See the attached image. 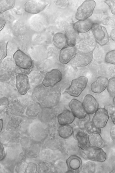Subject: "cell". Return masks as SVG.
<instances>
[{"label":"cell","mask_w":115,"mask_h":173,"mask_svg":"<svg viewBox=\"0 0 115 173\" xmlns=\"http://www.w3.org/2000/svg\"><path fill=\"white\" fill-rule=\"evenodd\" d=\"M85 129L89 134L91 133L100 134L101 133V129L96 127L92 121H90L85 124Z\"/></svg>","instance_id":"cb8c5ba5"},{"label":"cell","mask_w":115,"mask_h":173,"mask_svg":"<svg viewBox=\"0 0 115 173\" xmlns=\"http://www.w3.org/2000/svg\"><path fill=\"white\" fill-rule=\"evenodd\" d=\"M83 130L79 128L75 129L73 132L74 137L77 141L78 146L82 150L90 145L89 135Z\"/></svg>","instance_id":"5bb4252c"},{"label":"cell","mask_w":115,"mask_h":173,"mask_svg":"<svg viewBox=\"0 0 115 173\" xmlns=\"http://www.w3.org/2000/svg\"><path fill=\"white\" fill-rule=\"evenodd\" d=\"M80 172V170H68L66 172V173H79Z\"/></svg>","instance_id":"d590c367"},{"label":"cell","mask_w":115,"mask_h":173,"mask_svg":"<svg viewBox=\"0 0 115 173\" xmlns=\"http://www.w3.org/2000/svg\"><path fill=\"white\" fill-rule=\"evenodd\" d=\"M6 23V22L3 19H1V18L0 19V31L1 30V29L3 27L5 24Z\"/></svg>","instance_id":"e575fe53"},{"label":"cell","mask_w":115,"mask_h":173,"mask_svg":"<svg viewBox=\"0 0 115 173\" xmlns=\"http://www.w3.org/2000/svg\"><path fill=\"white\" fill-rule=\"evenodd\" d=\"M78 119L76 122L78 126L80 129L82 130H84L85 124L90 121L89 114H87L85 117L83 118Z\"/></svg>","instance_id":"83f0119b"},{"label":"cell","mask_w":115,"mask_h":173,"mask_svg":"<svg viewBox=\"0 0 115 173\" xmlns=\"http://www.w3.org/2000/svg\"><path fill=\"white\" fill-rule=\"evenodd\" d=\"M66 163L68 170H80L82 167L81 159L78 156L74 155H71L67 159Z\"/></svg>","instance_id":"ac0fdd59"},{"label":"cell","mask_w":115,"mask_h":173,"mask_svg":"<svg viewBox=\"0 0 115 173\" xmlns=\"http://www.w3.org/2000/svg\"><path fill=\"white\" fill-rule=\"evenodd\" d=\"M77 33L72 26H69L66 29L65 34L67 45L69 46H75L76 43L77 36Z\"/></svg>","instance_id":"d6986e66"},{"label":"cell","mask_w":115,"mask_h":173,"mask_svg":"<svg viewBox=\"0 0 115 173\" xmlns=\"http://www.w3.org/2000/svg\"><path fill=\"white\" fill-rule=\"evenodd\" d=\"M62 75L61 71L57 69H53L47 72L42 81L45 87H53L62 80Z\"/></svg>","instance_id":"52a82bcc"},{"label":"cell","mask_w":115,"mask_h":173,"mask_svg":"<svg viewBox=\"0 0 115 173\" xmlns=\"http://www.w3.org/2000/svg\"><path fill=\"white\" fill-rule=\"evenodd\" d=\"M112 100L113 103L115 106V96L113 97Z\"/></svg>","instance_id":"74e56055"},{"label":"cell","mask_w":115,"mask_h":173,"mask_svg":"<svg viewBox=\"0 0 115 173\" xmlns=\"http://www.w3.org/2000/svg\"><path fill=\"white\" fill-rule=\"evenodd\" d=\"M76 53L75 46H67L60 50L59 56V61L62 64H67L70 61Z\"/></svg>","instance_id":"4fadbf2b"},{"label":"cell","mask_w":115,"mask_h":173,"mask_svg":"<svg viewBox=\"0 0 115 173\" xmlns=\"http://www.w3.org/2000/svg\"><path fill=\"white\" fill-rule=\"evenodd\" d=\"M0 131H1V130L3 127V120L1 119H0Z\"/></svg>","instance_id":"8d00e7d4"},{"label":"cell","mask_w":115,"mask_h":173,"mask_svg":"<svg viewBox=\"0 0 115 173\" xmlns=\"http://www.w3.org/2000/svg\"><path fill=\"white\" fill-rule=\"evenodd\" d=\"M105 60L107 63L115 65V50H110L106 54Z\"/></svg>","instance_id":"4316f807"},{"label":"cell","mask_w":115,"mask_h":173,"mask_svg":"<svg viewBox=\"0 0 115 173\" xmlns=\"http://www.w3.org/2000/svg\"><path fill=\"white\" fill-rule=\"evenodd\" d=\"M75 117L71 111L66 109L57 115V119L59 124L63 125L72 123Z\"/></svg>","instance_id":"e0dca14e"},{"label":"cell","mask_w":115,"mask_h":173,"mask_svg":"<svg viewBox=\"0 0 115 173\" xmlns=\"http://www.w3.org/2000/svg\"><path fill=\"white\" fill-rule=\"evenodd\" d=\"M93 54L92 51L87 52H77L70 62V64L74 68L86 66L91 62Z\"/></svg>","instance_id":"8992f818"},{"label":"cell","mask_w":115,"mask_h":173,"mask_svg":"<svg viewBox=\"0 0 115 173\" xmlns=\"http://www.w3.org/2000/svg\"><path fill=\"white\" fill-rule=\"evenodd\" d=\"M108 79L103 76H99L91 85V91L94 93L99 94L106 88L108 83Z\"/></svg>","instance_id":"9a60e30c"},{"label":"cell","mask_w":115,"mask_h":173,"mask_svg":"<svg viewBox=\"0 0 115 173\" xmlns=\"http://www.w3.org/2000/svg\"><path fill=\"white\" fill-rule=\"evenodd\" d=\"M53 41L54 45L57 48L62 49L66 46L67 42L65 34L58 32L53 36Z\"/></svg>","instance_id":"44dd1931"},{"label":"cell","mask_w":115,"mask_h":173,"mask_svg":"<svg viewBox=\"0 0 115 173\" xmlns=\"http://www.w3.org/2000/svg\"><path fill=\"white\" fill-rule=\"evenodd\" d=\"M73 132V128L69 125H60L59 128V135L64 138H68L72 135Z\"/></svg>","instance_id":"7402d4cb"},{"label":"cell","mask_w":115,"mask_h":173,"mask_svg":"<svg viewBox=\"0 0 115 173\" xmlns=\"http://www.w3.org/2000/svg\"><path fill=\"white\" fill-rule=\"evenodd\" d=\"M110 136L111 139L115 140V125L112 126L110 130Z\"/></svg>","instance_id":"1f68e13d"},{"label":"cell","mask_w":115,"mask_h":173,"mask_svg":"<svg viewBox=\"0 0 115 173\" xmlns=\"http://www.w3.org/2000/svg\"><path fill=\"white\" fill-rule=\"evenodd\" d=\"M93 23L90 19L79 20L73 25L74 30L77 33H83L91 29Z\"/></svg>","instance_id":"2e32d148"},{"label":"cell","mask_w":115,"mask_h":173,"mask_svg":"<svg viewBox=\"0 0 115 173\" xmlns=\"http://www.w3.org/2000/svg\"><path fill=\"white\" fill-rule=\"evenodd\" d=\"M89 138L91 145L101 148H103L106 145L105 141L99 134H90L89 135Z\"/></svg>","instance_id":"ffe728a7"},{"label":"cell","mask_w":115,"mask_h":173,"mask_svg":"<svg viewBox=\"0 0 115 173\" xmlns=\"http://www.w3.org/2000/svg\"><path fill=\"white\" fill-rule=\"evenodd\" d=\"M82 104L87 113L93 114L99 108V104L94 97L90 94H87L84 97Z\"/></svg>","instance_id":"8fae6325"},{"label":"cell","mask_w":115,"mask_h":173,"mask_svg":"<svg viewBox=\"0 0 115 173\" xmlns=\"http://www.w3.org/2000/svg\"><path fill=\"white\" fill-rule=\"evenodd\" d=\"M91 29L94 38L98 44L102 46L108 44L109 35L105 27L97 23H93Z\"/></svg>","instance_id":"277c9868"},{"label":"cell","mask_w":115,"mask_h":173,"mask_svg":"<svg viewBox=\"0 0 115 173\" xmlns=\"http://www.w3.org/2000/svg\"><path fill=\"white\" fill-rule=\"evenodd\" d=\"M107 91L111 97L115 96V76L110 78L107 87Z\"/></svg>","instance_id":"d4e9b609"},{"label":"cell","mask_w":115,"mask_h":173,"mask_svg":"<svg viewBox=\"0 0 115 173\" xmlns=\"http://www.w3.org/2000/svg\"><path fill=\"white\" fill-rule=\"evenodd\" d=\"M95 164L90 161L85 163L82 166V172L83 173H94L95 172Z\"/></svg>","instance_id":"484cf974"},{"label":"cell","mask_w":115,"mask_h":173,"mask_svg":"<svg viewBox=\"0 0 115 173\" xmlns=\"http://www.w3.org/2000/svg\"><path fill=\"white\" fill-rule=\"evenodd\" d=\"M110 173H115V170H114L111 172Z\"/></svg>","instance_id":"f35d334b"},{"label":"cell","mask_w":115,"mask_h":173,"mask_svg":"<svg viewBox=\"0 0 115 173\" xmlns=\"http://www.w3.org/2000/svg\"><path fill=\"white\" fill-rule=\"evenodd\" d=\"M15 3L14 0H0V13L13 8L14 6Z\"/></svg>","instance_id":"603a6c76"},{"label":"cell","mask_w":115,"mask_h":173,"mask_svg":"<svg viewBox=\"0 0 115 173\" xmlns=\"http://www.w3.org/2000/svg\"><path fill=\"white\" fill-rule=\"evenodd\" d=\"M104 108L107 110L112 121L115 125V107L108 106Z\"/></svg>","instance_id":"f1b7e54d"},{"label":"cell","mask_w":115,"mask_h":173,"mask_svg":"<svg viewBox=\"0 0 115 173\" xmlns=\"http://www.w3.org/2000/svg\"><path fill=\"white\" fill-rule=\"evenodd\" d=\"M68 106L73 114L77 118H83L87 114L82 103L76 99H72L69 103Z\"/></svg>","instance_id":"7c38bea8"},{"label":"cell","mask_w":115,"mask_h":173,"mask_svg":"<svg viewBox=\"0 0 115 173\" xmlns=\"http://www.w3.org/2000/svg\"><path fill=\"white\" fill-rule=\"evenodd\" d=\"M16 86L19 93L21 95H25L30 88L28 77L22 73L18 74L16 77Z\"/></svg>","instance_id":"30bf717a"},{"label":"cell","mask_w":115,"mask_h":173,"mask_svg":"<svg viewBox=\"0 0 115 173\" xmlns=\"http://www.w3.org/2000/svg\"><path fill=\"white\" fill-rule=\"evenodd\" d=\"M7 54V43L2 42L0 43V61L5 57Z\"/></svg>","instance_id":"f546056e"},{"label":"cell","mask_w":115,"mask_h":173,"mask_svg":"<svg viewBox=\"0 0 115 173\" xmlns=\"http://www.w3.org/2000/svg\"><path fill=\"white\" fill-rule=\"evenodd\" d=\"M109 118L108 113L104 108H99L95 111L92 121L95 126L99 128L106 126Z\"/></svg>","instance_id":"ba28073f"},{"label":"cell","mask_w":115,"mask_h":173,"mask_svg":"<svg viewBox=\"0 0 115 173\" xmlns=\"http://www.w3.org/2000/svg\"><path fill=\"white\" fill-rule=\"evenodd\" d=\"M13 58L16 65L20 69L29 70L32 66L31 58L20 49L14 53Z\"/></svg>","instance_id":"5b68a950"},{"label":"cell","mask_w":115,"mask_h":173,"mask_svg":"<svg viewBox=\"0 0 115 173\" xmlns=\"http://www.w3.org/2000/svg\"><path fill=\"white\" fill-rule=\"evenodd\" d=\"M0 145V160L1 161L4 158L5 153L3 146L1 144Z\"/></svg>","instance_id":"d6a6232c"},{"label":"cell","mask_w":115,"mask_h":173,"mask_svg":"<svg viewBox=\"0 0 115 173\" xmlns=\"http://www.w3.org/2000/svg\"><path fill=\"white\" fill-rule=\"evenodd\" d=\"M81 150L84 157L90 160L103 162L106 159V153L101 148L90 145Z\"/></svg>","instance_id":"7a4b0ae2"},{"label":"cell","mask_w":115,"mask_h":173,"mask_svg":"<svg viewBox=\"0 0 115 173\" xmlns=\"http://www.w3.org/2000/svg\"><path fill=\"white\" fill-rule=\"evenodd\" d=\"M96 4L94 0L84 1L77 8L75 15V18L78 20L88 19L92 15Z\"/></svg>","instance_id":"3957f363"},{"label":"cell","mask_w":115,"mask_h":173,"mask_svg":"<svg viewBox=\"0 0 115 173\" xmlns=\"http://www.w3.org/2000/svg\"><path fill=\"white\" fill-rule=\"evenodd\" d=\"M88 82L87 78L84 76H79L72 79L70 85L65 92L71 96H79L86 88Z\"/></svg>","instance_id":"6da1fadb"},{"label":"cell","mask_w":115,"mask_h":173,"mask_svg":"<svg viewBox=\"0 0 115 173\" xmlns=\"http://www.w3.org/2000/svg\"><path fill=\"white\" fill-rule=\"evenodd\" d=\"M48 4L44 0H30L25 3L24 8L27 12L35 14L43 10Z\"/></svg>","instance_id":"9c48e42d"},{"label":"cell","mask_w":115,"mask_h":173,"mask_svg":"<svg viewBox=\"0 0 115 173\" xmlns=\"http://www.w3.org/2000/svg\"><path fill=\"white\" fill-rule=\"evenodd\" d=\"M110 36L111 39L115 42V28L111 31L110 33Z\"/></svg>","instance_id":"836d02e7"},{"label":"cell","mask_w":115,"mask_h":173,"mask_svg":"<svg viewBox=\"0 0 115 173\" xmlns=\"http://www.w3.org/2000/svg\"><path fill=\"white\" fill-rule=\"evenodd\" d=\"M104 1L109 6L112 13L115 15V0H106Z\"/></svg>","instance_id":"4dcf8cb0"}]
</instances>
